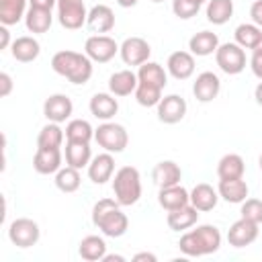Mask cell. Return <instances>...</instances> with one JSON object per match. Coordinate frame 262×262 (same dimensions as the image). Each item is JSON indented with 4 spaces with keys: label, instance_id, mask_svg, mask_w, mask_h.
Instances as JSON below:
<instances>
[{
    "label": "cell",
    "instance_id": "6da1fadb",
    "mask_svg": "<svg viewBox=\"0 0 262 262\" xmlns=\"http://www.w3.org/2000/svg\"><path fill=\"white\" fill-rule=\"evenodd\" d=\"M178 248L188 258L215 254L221 248V231L211 223L196 225L194 229L182 233V237L178 242Z\"/></svg>",
    "mask_w": 262,
    "mask_h": 262
},
{
    "label": "cell",
    "instance_id": "7a4b0ae2",
    "mask_svg": "<svg viewBox=\"0 0 262 262\" xmlns=\"http://www.w3.org/2000/svg\"><path fill=\"white\" fill-rule=\"evenodd\" d=\"M92 223L106 237H121L129 229V219L121 211L117 199H100L92 207Z\"/></svg>",
    "mask_w": 262,
    "mask_h": 262
},
{
    "label": "cell",
    "instance_id": "3957f363",
    "mask_svg": "<svg viewBox=\"0 0 262 262\" xmlns=\"http://www.w3.org/2000/svg\"><path fill=\"white\" fill-rule=\"evenodd\" d=\"M92 63L94 61L86 53H78L72 49H61L51 57L53 72L63 76L72 84H86L92 78Z\"/></svg>",
    "mask_w": 262,
    "mask_h": 262
},
{
    "label": "cell",
    "instance_id": "277c9868",
    "mask_svg": "<svg viewBox=\"0 0 262 262\" xmlns=\"http://www.w3.org/2000/svg\"><path fill=\"white\" fill-rule=\"evenodd\" d=\"M113 194L121 207H131L141 199V176L133 166H123L115 172Z\"/></svg>",
    "mask_w": 262,
    "mask_h": 262
},
{
    "label": "cell",
    "instance_id": "5b68a950",
    "mask_svg": "<svg viewBox=\"0 0 262 262\" xmlns=\"http://www.w3.org/2000/svg\"><path fill=\"white\" fill-rule=\"evenodd\" d=\"M94 141L111 154H121L125 151L127 143H129V133L121 123L115 121H102L96 129H94Z\"/></svg>",
    "mask_w": 262,
    "mask_h": 262
},
{
    "label": "cell",
    "instance_id": "8992f818",
    "mask_svg": "<svg viewBox=\"0 0 262 262\" xmlns=\"http://www.w3.org/2000/svg\"><path fill=\"white\" fill-rule=\"evenodd\" d=\"M215 61L223 74L237 76L246 70V51L235 41L233 43H221L215 51Z\"/></svg>",
    "mask_w": 262,
    "mask_h": 262
},
{
    "label": "cell",
    "instance_id": "52a82bcc",
    "mask_svg": "<svg viewBox=\"0 0 262 262\" xmlns=\"http://www.w3.org/2000/svg\"><path fill=\"white\" fill-rule=\"evenodd\" d=\"M57 20L68 31H78L86 25L88 10L84 0H57Z\"/></svg>",
    "mask_w": 262,
    "mask_h": 262
},
{
    "label": "cell",
    "instance_id": "ba28073f",
    "mask_svg": "<svg viewBox=\"0 0 262 262\" xmlns=\"http://www.w3.org/2000/svg\"><path fill=\"white\" fill-rule=\"evenodd\" d=\"M39 237H41L39 223L29 217H18L8 225V239L16 248H31L39 242Z\"/></svg>",
    "mask_w": 262,
    "mask_h": 262
},
{
    "label": "cell",
    "instance_id": "9c48e42d",
    "mask_svg": "<svg viewBox=\"0 0 262 262\" xmlns=\"http://www.w3.org/2000/svg\"><path fill=\"white\" fill-rule=\"evenodd\" d=\"M84 53L94 63H108L119 53V43L108 35H90L84 43Z\"/></svg>",
    "mask_w": 262,
    "mask_h": 262
},
{
    "label": "cell",
    "instance_id": "30bf717a",
    "mask_svg": "<svg viewBox=\"0 0 262 262\" xmlns=\"http://www.w3.org/2000/svg\"><path fill=\"white\" fill-rule=\"evenodd\" d=\"M119 55L125 66H141V63L149 61L151 47L143 37H127L119 45Z\"/></svg>",
    "mask_w": 262,
    "mask_h": 262
},
{
    "label": "cell",
    "instance_id": "8fae6325",
    "mask_svg": "<svg viewBox=\"0 0 262 262\" xmlns=\"http://www.w3.org/2000/svg\"><path fill=\"white\" fill-rule=\"evenodd\" d=\"M258 233H260V225L258 223H254V221H250L246 217H239L227 229V242L233 248H246V246H250V244H254L258 239Z\"/></svg>",
    "mask_w": 262,
    "mask_h": 262
},
{
    "label": "cell",
    "instance_id": "7c38bea8",
    "mask_svg": "<svg viewBox=\"0 0 262 262\" xmlns=\"http://www.w3.org/2000/svg\"><path fill=\"white\" fill-rule=\"evenodd\" d=\"M186 100L180 94H168L162 96L160 104H158V119L166 125H176L184 119L186 115Z\"/></svg>",
    "mask_w": 262,
    "mask_h": 262
},
{
    "label": "cell",
    "instance_id": "4fadbf2b",
    "mask_svg": "<svg viewBox=\"0 0 262 262\" xmlns=\"http://www.w3.org/2000/svg\"><path fill=\"white\" fill-rule=\"evenodd\" d=\"M74 113V102L66 94H51L43 102V115L51 123H63L72 117Z\"/></svg>",
    "mask_w": 262,
    "mask_h": 262
},
{
    "label": "cell",
    "instance_id": "5bb4252c",
    "mask_svg": "<svg viewBox=\"0 0 262 262\" xmlns=\"http://www.w3.org/2000/svg\"><path fill=\"white\" fill-rule=\"evenodd\" d=\"M221 92V80L213 72H201L192 82V94L199 102H211Z\"/></svg>",
    "mask_w": 262,
    "mask_h": 262
},
{
    "label": "cell",
    "instance_id": "9a60e30c",
    "mask_svg": "<svg viewBox=\"0 0 262 262\" xmlns=\"http://www.w3.org/2000/svg\"><path fill=\"white\" fill-rule=\"evenodd\" d=\"M86 27L94 33V35H104L108 31L115 29V12L111 6L106 4H96L88 10V18H86Z\"/></svg>",
    "mask_w": 262,
    "mask_h": 262
},
{
    "label": "cell",
    "instance_id": "2e32d148",
    "mask_svg": "<svg viewBox=\"0 0 262 262\" xmlns=\"http://www.w3.org/2000/svg\"><path fill=\"white\" fill-rule=\"evenodd\" d=\"M166 70L176 80H188L194 74V55L190 51L178 49V51H174V53L168 55Z\"/></svg>",
    "mask_w": 262,
    "mask_h": 262
},
{
    "label": "cell",
    "instance_id": "e0dca14e",
    "mask_svg": "<svg viewBox=\"0 0 262 262\" xmlns=\"http://www.w3.org/2000/svg\"><path fill=\"white\" fill-rule=\"evenodd\" d=\"M61 149L59 147H37L33 156V168L37 174H55L61 168Z\"/></svg>",
    "mask_w": 262,
    "mask_h": 262
},
{
    "label": "cell",
    "instance_id": "ac0fdd59",
    "mask_svg": "<svg viewBox=\"0 0 262 262\" xmlns=\"http://www.w3.org/2000/svg\"><path fill=\"white\" fill-rule=\"evenodd\" d=\"M113 172H115V158L111 151H104V154H98L90 160L88 164V178L94 182V184H104L113 178Z\"/></svg>",
    "mask_w": 262,
    "mask_h": 262
},
{
    "label": "cell",
    "instance_id": "d6986e66",
    "mask_svg": "<svg viewBox=\"0 0 262 262\" xmlns=\"http://www.w3.org/2000/svg\"><path fill=\"white\" fill-rule=\"evenodd\" d=\"M158 203L164 211H174L190 203V192L182 184H172V186H162L158 192Z\"/></svg>",
    "mask_w": 262,
    "mask_h": 262
},
{
    "label": "cell",
    "instance_id": "ffe728a7",
    "mask_svg": "<svg viewBox=\"0 0 262 262\" xmlns=\"http://www.w3.org/2000/svg\"><path fill=\"white\" fill-rule=\"evenodd\" d=\"M90 113L100 119V121H111L117 113H119V102H117V96L111 94V92H96L92 98H90V104H88Z\"/></svg>",
    "mask_w": 262,
    "mask_h": 262
},
{
    "label": "cell",
    "instance_id": "44dd1931",
    "mask_svg": "<svg viewBox=\"0 0 262 262\" xmlns=\"http://www.w3.org/2000/svg\"><path fill=\"white\" fill-rule=\"evenodd\" d=\"M199 209L192 207L190 203L180 207V209H174V211H168V217H166V223L172 231H186L190 229L192 225H196L199 221Z\"/></svg>",
    "mask_w": 262,
    "mask_h": 262
},
{
    "label": "cell",
    "instance_id": "7402d4cb",
    "mask_svg": "<svg viewBox=\"0 0 262 262\" xmlns=\"http://www.w3.org/2000/svg\"><path fill=\"white\" fill-rule=\"evenodd\" d=\"M219 37L213 31H199L188 39V51L196 57H207L213 55L219 47Z\"/></svg>",
    "mask_w": 262,
    "mask_h": 262
},
{
    "label": "cell",
    "instance_id": "603a6c76",
    "mask_svg": "<svg viewBox=\"0 0 262 262\" xmlns=\"http://www.w3.org/2000/svg\"><path fill=\"white\" fill-rule=\"evenodd\" d=\"M10 53L16 61L20 63H31L39 57L41 53V45L35 37H29V35H23V37H16L10 45Z\"/></svg>",
    "mask_w": 262,
    "mask_h": 262
},
{
    "label": "cell",
    "instance_id": "cb8c5ba5",
    "mask_svg": "<svg viewBox=\"0 0 262 262\" xmlns=\"http://www.w3.org/2000/svg\"><path fill=\"white\" fill-rule=\"evenodd\" d=\"M217 192H219V199H223L225 203L242 205L248 199L250 188L244 178H231V180H219Z\"/></svg>",
    "mask_w": 262,
    "mask_h": 262
},
{
    "label": "cell",
    "instance_id": "d4e9b609",
    "mask_svg": "<svg viewBox=\"0 0 262 262\" xmlns=\"http://www.w3.org/2000/svg\"><path fill=\"white\" fill-rule=\"evenodd\" d=\"M137 84H139V80H137L135 72L119 70V72L111 74V78H108V92L115 96H129L135 92Z\"/></svg>",
    "mask_w": 262,
    "mask_h": 262
},
{
    "label": "cell",
    "instance_id": "484cf974",
    "mask_svg": "<svg viewBox=\"0 0 262 262\" xmlns=\"http://www.w3.org/2000/svg\"><path fill=\"white\" fill-rule=\"evenodd\" d=\"M151 178L154 182L158 184V188L162 186H172V184H180L182 180V170L176 162L172 160H162L154 166V172H151Z\"/></svg>",
    "mask_w": 262,
    "mask_h": 262
},
{
    "label": "cell",
    "instance_id": "4316f807",
    "mask_svg": "<svg viewBox=\"0 0 262 262\" xmlns=\"http://www.w3.org/2000/svg\"><path fill=\"white\" fill-rule=\"evenodd\" d=\"M217 203H219V192L211 184L199 182L192 186V190H190V205L192 207H196L199 211L205 213V211H213L217 207Z\"/></svg>",
    "mask_w": 262,
    "mask_h": 262
},
{
    "label": "cell",
    "instance_id": "83f0119b",
    "mask_svg": "<svg viewBox=\"0 0 262 262\" xmlns=\"http://www.w3.org/2000/svg\"><path fill=\"white\" fill-rule=\"evenodd\" d=\"M246 162L239 154H225L217 162V176L219 180H231V178H244Z\"/></svg>",
    "mask_w": 262,
    "mask_h": 262
},
{
    "label": "cell",
    "instance_id": "f1b7e54d",
    "mask_svg": "<svg viewBox=\"0 0 262 262\" xmlns=\"http://www.w3.org/2000/svg\"><path fill=\"white\" fill-rule=\"evenodd\" d=\"M78 254L82 260L88 262H102V258L106 256V242L100 235H86L82 237L80 246H78Z\"/></svg>",
    "mask_w": 262,
    "mask_h": 262
},
{
    "label": "cell",
    "instance_id": "f546056e",
    "mask_svg": "<svg viewBox=\"0 0 262 262\" xmlns=\"http://www.w3.org/2000/svg\"><path fill=\"white\" fill-rule=\"evenodd\" d=\"M137 80H139L141 84L158 86V88L164 90V86L168 84V72H166L160 63H156V61H145V63H141L139 70H137Z\"/></svg>",
    "mask_w": 262,
    "mask_h": 262
},
{
    "label": "cell",
    "instance_id": "4dcf8cb0",
    "mask_svg": "<svg viewBox=\"0 0 262 262\" xmlns=\"http://www.w3.org/2000/svg\"><path fill=\"white\" fill-rule=\"evenodd\" d=\"M92 160V149L90 143H78V141H68L66 143V164L72 168H88Z\"/></svg>",
    "mask_w": 262,
    "mask_h": 262
},
{
    "label": "cell",
    "instance_id": "1f68e13d",
    "mask_svg": "<svg viewBox=\"0 0 262 262\" xmlns=\"http://www.w3.org/2000/svg\"><path fill=\"white\" fill-rule=\"evenodd\" d=\"M53 23V14L51 10H45V8H35L31 6L25 14V25H27V31L29 33H35V35H41V33H47L49 27Z\"/></svg>",
    "mask_w": 262,
    "mask_h": 262
},
{
    "label": "cell",
    "instance_id": "d6a6232c",
    "mask_svg": "<svg viewBox=\"0 0 262 262\" xmlns=\"http://www.w3.org/2000/svg\"><path fill=\"white\" fill-rule=\"evenodd\" d=\"M27 14V0H0V25L12 27Z\"/></svg>",
    "mask_w": 262,
    "mask_h": 262
},
{
    "label": "cell",
    "instance_id": "836d02e7",
    "mask_svg": "<svg viewBox=\"0 0 262 262\" xmlns=\"http://www.w3.org/2000/svg\"><path fill=\"white\" fill-rule=\"evenodd\" d=\"M233 37H235V43L242 49H254L262 39V29L254 23H242V25L235 27Z\"/></svg>",
    "mask_w": 262,
    "mask_h": 262
},
{
    "label": "cell",
    "instance_id": "e575fe53",
    "mask_svg": "<svg viewBox=\"0 0 262 262\" xmlns=\"http://www.w3.org/2000/svg\"><path fill=\"white\" fill-rule=\"evenodd\" d=\"M63 131H66V141L90 143V139H94V129L86 119H72Z\"/></svg>",
    "mask_w": 262,
    "mask_h": 262
},
{
    "label": "cell",
    "instance_id": "d590c367",
    "mask_svg": "<svg viewBox=\"0 0 262 262\" xmlns=\"http://www.w3.org/2000/svg\"><path fill=\"white\" fill-rule=\"evenodd\" d=\"M80 184H82V176H80L78 168H72V166L66 164V168H59L55 172V186L61 192H66V194L76 192L80 188Z\"/></svg>",
    "mask_w": 262,
    "mask_h": 262
},
{
    "label": "cell",
    "instance_id": "8d00e7d4",
    "mask_svg": "<svg viewBox=\"0 0 262 262\" xmlns=\"http://www.w3.org/2000/svg\"><path fill=\"white\" fill-rule=\"evenodd\" d=\"M207 20L213 25H225L233 16V2L231 0H209L207 2Z\"/></svg>",
    "mask_w": 262,
    "mask_h": 262
},
{
    "label": "cell",
    "instance_id": "74e56055",
    "mask_svg": "<svg viewBox=\"0 0 262 262\" xmlns=\"http://www.w3.org/2000/svg\"><path fill=\"white\" fill-rule=\"evenodd\" d=\"M66 137V131L59 127V123H47L39 135H37V147H61Z\"/></svg>",
    "mask_w": 262,
    "mask_h": 262
},
{
    "label": "cell",
    "instance_id": "f35d334b",
    "mask_svg": "<svg viewBox=\"0 0 262 262\" xmlns=\"http://www.w3.org/2000/svg\"><path fill=\"white\" fill-rule=\"evenodd\" d=\"M135 100L141 104V106H158L160 104V100H162V88H158V86H149V84H137V88H135Z\"/></svg>",
    "mask_w": 262,
    "mask_h": 262
},
{
    "label": "cell",
    "instance_id": "ab89813d",
    "mask_svg": "<svg viewBox=\"0 0 262 262\" xmlns=\"http://www.w3.org/2000/svg\"><path fill=\"white\" fill-rule=\"evenodd\" d=\"M199 10H201V4H196L192 0H172V12L182 20L192 18Z\"/></svg>",
    "mask_w": 262,
    "mask_h": 262
},
{
    "label": "cell",
    "instance_id": "60d3db41",
    "mask_svg": "<svg viewBox=\"0 0 262 262\" xmlns=\"http://www.w3.org/2000/svg\"><path fill=\"white\" fill-rule=\"evenodd\" d=\"M242 217L254 221V223H262V201L260 199H246L242 203V209H239Z\"/></svg>",
    "mask_w": 262,
    "mask_h": 262
},
{
    "label": "cell",
    "instance_id": "b9f144b4",
    "mask_svg": "<svg viewBox=\"0 0 262 262\" xmlns=\"http://www.w3.org/2000/svg\"><path fill=\"white\" fill-rule=\"evenodd\" d=\"M250 68H252V74H254L258 80H262V39H260V43L252 49Z\"/></svg>",
    "mask_w": 262,
    "mask_h": 262
},
{
    "label": "cell",
    "instance_id": "7bdbcfd3",
    "mask_svg": "<svg viewBox=\"0 0 262 262\" xmlns=\"http://www.w3.org/2000/svg\"><path fill=\"white\" fill-rule=\"evenodd\" d=\"M250 18L254 25H258L262 29V0H254L250 6Z\"/></svg>",
    "mask_w": 262,
    "mask_h": 262
},
{
    "label": "cell",
    "instance_id": "ee69618b",
    "mask_svg": "<svg viewBox=\"0 0 262 262\" xmlns=\"http://www.w3.org/2000/svg\"><path fill=\"white\" fill-rule=\"evenodd\" d=\"M10 92H12V78H10V74L2 72L0 74V96L6 98Z\"/></svg>",
    "mask_w": 262,
    "mask_h": 262
},
{
    "label": "cell",
    "instance_id": "f6af8a7d",
    "mask_svg": "<svg viewBox=\"0 0 262 262\" xmlns=\"http://www.w3.org/2000/svg\"><path fill=\"white\" fill-rule=\"evenodd\" d=\"M12 43H10V33H8V27L6 25H0V49H8Z\"/></svg>",
    "mask_w": 262,
    "mask_h": 262
},
{
    "label": "cell",
    "instance_id": "bcb514c9",
    "mask_svg": "<svg viewBox=\"0 0 262 262\" xmlns=\"http://www.w3.org/2000/svg\"><path fill=\"white\" fill-rule=\"evenodd\" d=\"M31 6L35 8H45V10H53V6H57V0H29Z\"/></svg>",
    "mask_w": 262,
    "mask_h": 262
},
{
    "label": "cell",
    "instance_id": "7dc6e473",
    "mask_svg": "<svg viewBox=\"0 0 262 262\" xmlns=\"http://www.w3.org/2000/svg\"><path fill=\"white\" fill-rule=\"evenodd\" d=\"M133 262H158V256L151 252H139L133 256Z\"/></svg>",
    "mask_w": 262,
    "mask_h": 262
},
{
    "label": "cell",
    "instance_id": "c3c4849f",
    "mask_svg": "<svg viewBox=\"0 0 262 262\" xmlns=\"http://www.w3.org/2000/svg\"><path fill=\"white\" fill-rule=\"evenodd\" d=\"M102 262H125V256H119V254H106L102 258Z\"/></svg>",
    "mask_w": 262,
    "mask_h": 262
},
{
    "label": "cell",
    "instance_id": "681fc988",
    "mask_svg": "<svg viewBox=\"0 0 262 262\" xmlns=\"http://www.w3.org/2000/svg\"><path fill=\"white\" fill-rule=\"evenodd\" d=\"M254 98H256V102L262 106V80L258 82V86L254 88Z\"/></svg>",
    "mask_w": 262,
    "mask_h": 262
},
{
    "label": "cell",
    "instance_id": "f907efd6",
    "mask_svg": "<svg viewBox=\"0 0 262 262\" xmlns=\"http://www.w3.org/2000/svg\"><path fill=\"white\" fill-rule=\"evenodd\" d=\"M117 4H119L121 8H131V6L137 4V0H117Z\"/></svg>",
    "mask_w": 262,
    "mask_h": 262
},
{
    "label": "cell",
    "instance_id": "816d5d0a",
    "mask_svg": "<svg viewBox=\"0 0 262 262\" xmlns=\"http://www.w3.org/2000/svg\"><path fill=\"white\" fill-rule=\"evenodd\" d=\"M192 2H196V4H201V6H203V4H205V2H209V0H192Z\"/></svg>",
    "mask_w": 262,
    "mask_h": 262
},
{
    "label": "cell",
    "instance_id": "f5cc1de1",
    "mask_svg": "<svg viewBox=\"0 0 262 262\" xmlns=\"http://www.w3.org/2000/svg\"><path fill=\"white\" fill-rule=\"evenodd\" d=\"M258 166H260V170H262V154H260V158H258Z\"/></svg>",
    "mask_w": 262,
    "mask_h": 262
},
{
    "label": "cell",
    "instance_id": "db71d44e",
    "mask_svg": "<svg viewBox=\"0 0 262 262\" xmlns=\"http://www.w3.org/2000/svg\"><path fill=\"white\" fill-rule=\"evenodd\" d=\"M151 2H164V0H151Z\"/></svg>",
    "mask_w": 262,
    "mask_h": 262
}]
</instances>
